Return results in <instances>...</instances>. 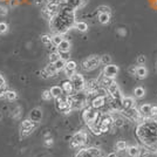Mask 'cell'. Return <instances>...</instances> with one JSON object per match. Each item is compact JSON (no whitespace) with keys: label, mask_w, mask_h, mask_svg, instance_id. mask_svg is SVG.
Returning <instances> with one entry per match:
<instances>
[{"label":"cell","mask_w":157,"mask_h":157,"mask_svg":"<svg viewBox=\"0 0 157 157\" xmlns=\"http://www.w3.org/2000/svg\"><path fill=\"white\" fill-rule=\"evenodd\" d=\"M150 117L151 118H157V105H152V107H151Z\"/></svg>","instance_id":"cell-41"},{"label":"cell","mask_w":157,"mask_h":157,"mask_svg":"<svg viewBox=\"0 0 157 157\" xmlns=\"http://www.w3.org/2000/svg\"><path fill=\"white\" fill-rule=\"evenodd\" d=\"M137 63L140 66H144V63H145V56H143V55L138 56V58H137Z\"/></svg>","instance_id":"cell-43"},{"label":"cell","mask_w":157,"mask_h":157,"mask_svg":"<svg viewBox=\"0 0 157 157\" xmlns=\"http://www.w3.org/2000/svg\"><path fill=\"white\" fill-rule=\"evenodd\" d=\"M0 118H1V114H0Z\"/></svg>","instance_id":"cell-50"},{"label":"cell","mask_w":157,"mask_h":157,"mask_svg":"<svg viewBox=\"0 0 157 157\" xmlns=\"http://www.w3.org/2000/svg\"><path fill=\"white\" fill-rule=\"evenodd\" d=\"M134 95H135V98H142L145 95V89H144L143 87H136L134 89Z\"/></svg>","instance_id":"cell-29"},{"label":"cell","mask_w":157,"mask_h":157,"mask_svg":"<svg viewBox=\"0 0 157 157\" xmlns=\"http://www.w3.org/2000/svg\"><path fill=\"white\" fill-rule=\"evenodd\" d=\"M128 156L129 157H140L141 156V149L136 145H131L128 148Z\"/></svg>","instance_id":"cell-19"},{"label":"cell","mask_w":157,"mask_h":157,"mask_svg":"<svg viewBox=\"0 0 157 157\" xmlns=\"http://www.w3.org/2000/svg\"><path fill=\"white\" fill-rule=\"evenodd\" d=\"M4 98H6L7 101H14V100H17L18 98V94L13 90H6L5 94H4Z\"/></svg>","instance_id":"cell-26"},{"label":"cell","mask_w":157,"mask_h":157,"mask_svg":"<svg viewBox=\"0 0 157 157\" xmlns=\"http://www.w3.org/2000/svg\"><path fill=\"white\" fill-rule=\"evenodd\" d=\"M135 76L137 78H140V80H144V78L148 76V69L144 66H138Z\"/></svg>","instance_id":"cell-17"},{"label":"cell","mask_w":157,"mask_h":157,"mask_svg":"<svg viewBox=\"0 0 157 157\" xmlns=\"http://www.w3.org/2000/svg\"><path fill=\"white\" fill-rule=\"evenodd\" d=\"M85 157H101V150L98 148H87L85 149Z\"/></svg>","instance_id":"cell-15"},{"label":"cell","mask_w":157,"mask_h":157,"mask_svg":"<svg viewBox=\"0 0 157 157\" xmlns=\"http://www.w3.org/2000/svg\"><path fill=\"white\" fill-rule=\"evenodd\" d=\"M100 129H101V132H102V134H105V132H108V131L110 130V125L105 124V123H102V122H101Z\"/></svg>","instance_id":"cell-40"},{"label":"cell","mask_w":157,"mask_h":157,"mask_svg":"<svg viewBox=\"0 0 157 157\" xmlns=\"http://www.w3.org/2000/svg\"><path fill=\"white\" fill-rule=\"evenodd\" d=\"M113 82H114V78H108V76H105V75H103V74H102L101 78L98 80V83H100V86H102V87H105V88H107L108 86H110Z\"/></svg>","instance_id":"cell-20"},{"label":"cell","mask_w":157,"mask_h":157,"mask_svg":"<svg viewBox=\"0 0 157 157\" xmlns=\"http://www.w3.org/2000/svg\"><path fill=\"white\" fill-rule=\"evenodd\" d=\"M103 75L105 76H108V78H116V75L118 74V67L116 65H107L105 67V69H103V72H102Z\"/></svg>","instance_id":"cell-9"},{"label":"cell","mask_w":157,"mask_h":157,"mask_svg":"<svg viewBox=\"0 0 157 157\" xmlns=\"http://www.w3.org/2000/svg\"><path fill=\"white\" fill-rule=\"evenodd\" d=\"M41 15H42V18H44V19L49 20V21H51V20L54 18V15L51 13V11H49L47 7H44V8L41 10Z\"/></svg>","instance_id":"cell-27"},{"label":"cell","mask_w":157,"mask_h":157,"mask_svg":"<svg viewBox=\"0 0 157 157\" xmlns=\"http://www.w3.org/2000/svg\"><path fill=\"white\" fill-rule=\"evenodd\" d=\"M8 31V25L6 22H0V34H4Z\"/></svg>","instance_id":"cell-39"},{"label":"cell","mask_w":157,"mask_h":157,"mask_svg":"<svg viewBox=\"0 0 157 157\" xmlns=\"http://www.w3.org/2000/svg\"><path fill=\"white\" fill-rule=\"evenodd\" d=\"M63 72H65V75L67 78H71L73 75L75 74V72H76V62L73 61V60H68V61L66 62Z\"/></svg>","instance_id":"cell-8"},{"label":"cell","mask_w":157,"mask_h":157,"mask_svg":"<svg viewBox=\"0 0 157 157\" xmlns=\"http://www.w3.org/2000/svg\"><path fill=\"white\" fill-rule=\"evenodd\" d=\"M61 88H62L63 93L67 94V95H71V94H73V92H74V87H73L71 80H65V81H62Z\"/></svg>","instance_id":"cell-13"},{"label":"cell","mask_w":157,"mask_h":157,"mask_svg":"<svg viewBox=\"0 0 157 157\" xmlns=\"http://www.w3.org/2000/svg\"><path fill=\"white\" fill-rule=\"evenodd\" d=\"M155 5L157 6V0H155Z\"/></svg>","instance_id":"cell-49"},{"label":"cell","mask_w":157,"mask_h":157,"mask_svg":"<svg viewBox=\"0 0 157 157\" xmlns=\"http://www.w3.org/2000/svg\"><path fill=\"white\" fill-rule=\"evenodd\" d=\"M66 62H67L66 60H63V59H61V58H60V59L58 60V61H55L53 65L55 66L56 71H58V72H60V71H63V69H65Z\"/></svg>","instance_id":"cell-28"},{"label":"cell","mask_w":157,"mask_h":157,"mask_svg":"<svg viewBox=\"0 0 157 157\" xmlns=\"http://www.w3.org/2000/svg\"><path fill=\"white\" fill-rule=\"evenodd\" d=\"M53 143H54V142H53V140L52 138H47V140H45V147H52L53 145Z\"/></svg>","instance_id":"cell-45"},{"label":"cell","mask_w":157,"mask_h":157,"mask_svg":"<svg viewBox=\"0 0 157 157\" xmlns=\"http://www.w3.org/2000/svg\"><path fill=\"white\" fill-rule=\"evenodd\" d=\"M98 13H111V11H110V8L108 6H105V5H101V6H98Z\"/></svg>","instance_id":"cell-38"},{"label":"cell","mask_w":157,"mask_h":157,"mask_svg":"<svg viewBox=\"0 0 157 157\" xmlns=\"http://www.w3.org/2000/svg\"><path fill=\"white\" fill-rule=\"evenodd\" d=\"M47 4H53V5H58V6H62L65 5L68 0H46Z\"/></svg>","instance_id":"cell-37"},{"label":"cell","mask_w":157,"mask_h":157,"mask_svg":"<svg viewBox=\"0 0 157 157\" xmlns=\"http://www.w3.org/2000/svg\"><path fill=\"white\" fill-rule=\"evenodd\" d=\"M49 90H51V93H52L53 98H59L60 96H62V95L65 94L63 90H62V88H61L60 86H53Z\"/></svg>","instance_id":"cell-18"},{"label":"cell","mask_w":157,"mask_h":157,"mask_svg":"<svg viewBox=\"0 0 157 157\" xmlns=\"http://www.w3.org/2000/svg\"><path fill=\"white\" fill-rule=\"evenodd\" d=\"M44 69L46 71L47 75H48L49 78H51V76H54V75H56V73H58L56 68H55V66L53 65V63H51V62H49V65H47Z\"/></svg>","instance_id":"cell-22"},{"label":"cell","mask_w":157,"mask_h":157,"mask_svg":"<svg viewBox=\"0 0 157 157\" xmlns=\"http://www.w3.org/2000/svg\"><path fill=\"white\" fill-rule=\"evenodd\" d=\"M100 65H101L100 56L92 55V56H89V58H87L86 60H83V62H82V68H83V71H86V72H90V71L96 69Z\"/></svg>","instance_id":"cell-3"},{"label":"cell","mask_w":157,"mask_h":157,"mask_svg":"<svg viewBox=\"0 0 157 157\" xmlns=\"http://www.w3.org/2000/svg\"><path fill=\"white\" fill-rule=\"evenodd\" d=\"M117 33H118V34H120V35H122V36H124L125 34H127V32H125V29H124V28H118Z\"/></svg>","instance_id":"cell-46"},{"label":"cell","mask_w":157,"mask_h":157,"mask_svg":"<svg viewBox=\"0 0 157 157\" xmlns=\"http://www.w3.org/2000/svg\"><path fill=\"white\" fill-rule=\"evenodd\" d=\"M151 107L152 105H149V103H145V105H142L140 107V113L143 117H150V113H151Z\"/></svg>","instance_id":"cell-16"},{"label":"cell","mask_w":157,"mask_h":157,"mask_svg":"<svg viewBox=\"0 0 157 157\" xmlns=\"http://www.w3.org/2000/svg\"><path fill=\"white\" fill-rule=\"evenodd\" d=\"M105 98H103V96H98V95H95V98L92 100V108H94V109H100V108L105 107Z\"/></svg>","instance_id":"cell-11"},{"label":"cell","mask_w":157,"mask_h":157,"mask_svg":"<svg viewBox=\"0 0 157 157\" xmlns=\"http://www.w3.org/2000/svg\"><path fill=\"white\" fill-rule=\"evenodd\" d=\"M38 123H34L32 120H25L21 122L20 124V136L21 137H27L28 135H31L33 131L35 130Z\"/></svg>","instance_id":"cell-2"},{"label":"cell","mask_w":157,"mask_h":157,"mask_svg":"<svg viewBox=\"0 0 157 157\" xmlns=\"http://www.w3.org/2000/svg\"><path fill=\"white\" fill-rule=\"evenodd\" d=\"M7 85H6V80L4 78L2 75H0V98H2L4 96V94L6 92L7 89Z\"/></svg>","instance_id":"cell-25"},{"label":"cell","mask_w":157,"mask_h":157,"mask_svg":"<svg viewBox=\"0 0 157 157\" xmlns=\"http://www.w3.org/2000/svg\"><path fill=\"white\" fill-rule=\"evenodd\" d=\"M98 22L102 25H107L110 21V14L109 13H98Z\"/></svg>","instance_id":"cell-21"},{"label":"cell","mask_w":157,"mask_h":157,"mask_svg":"<svg viewBox=\"0 0 157 157\" xmlns=\"http://www.w3.org/2000/svg\"><path fill=\"white\" fill-rule=\"evenodd\" d=\"M74 25H75V8L68 5L60 6L59 13L49 21V27L52 28L53 32L61 35L68 32L72 27H74Z\"/></svg>","instance_id":"cell-1"},{"label":"cell","mask_w":157,"mask_h":157,"mask_svg":"<svg viewBox=\"0 0 157 157\" xmlns=\"http://www.w3.org/2000/svg\"><path fill=\"white\" fill-rule=\"evenodd\" d=\"M74 28H76L78 32H87L88 31V25L83 21H78V22H75Z\"/></svg>","instance_id":"cell-23"},{"label":"cell","mask_w":157,"mask_h":157,"mask_svg":"<svg viewBox=\"0 0 157 157\" xmlns=\"http://www.w3.org/2000/svg\"><path fill=\"white\" fill-rule=\"evenodd\" d=\"M127 148H128V144H127L125 141H118L117 143H116V150L117 151H123Z\"/></svg>","instance_id":"cell-34"},{"label":"cell","mask_w":157,"mask_h":157,"mask_svg":"<svg viewBox=\"0 0 157 157\" xmlns=\"http://www.w3.org/2000/svg\"><path fill=\"white\" fill-rule=\"evenodd\" d=\"M71 47H72L71 42H69L68 40L63 39V41H62L56 48H58V52L59 53H68V52H71Z\"/></svg>","instance_id":"cell-14"},{"label":"cell","mask_w":157,"mask_h":157,"mask_svg":"<svg viewBox=\"0 0 157 157\" xmlns=\"http://www.w3.org/2000/svg\"><path fill=\"white\" fill-rule=\"evenodd\" d=\"M20 111H21V109H20V107H17V108H15V110H14V113H13V117H14V118H18V117H19Z\"/></svg>","instance_id":"cell-44"},{"label":"cell","mask_w":157,"mask_h":157,"mask_svg":"<svg viewBox=\"0 0 157 157\" xmlns=\"http://www.w3.org/2000/svg\"><path fill=\"white\" fill-rule=\"evenodd\" d=\"M42 118V111L40 108H34L31 110V114H29V120H32L34 123H39Z\"/></svg>","instance_id":"cell-12"},{"label":"cell","mask_w":157,"mask_h":157,"mask_svg":"<svg viewBox=\"0 0 157 157\" xmlns=\"http://www.w3.org/2000/svg\"><path fill=\"white\" fill-rule=\"evenodd\" d=\"M49 62L51 63H54L55 61H58V60L60 59V54H59V52H53V53H51L49 54Z\"/></svg>","instance_id":"cell-35"},{"label":"cell","mask_w":157,"mask_h":157,"mask_svg":"<svg viewBox=\"0 0 157 157\" xmlns=\"http://www.w3.org/2000/svg\"><path fill=\"white\" fill-rule=\"evenodd\" d=\"M69 80L72 81V85H73V87H74V92L75 93L83 92L85 86H86V81H85V78H83V76H82L81 74L75 73L72 78H69Z\"/></svg>","instance_id":"cell-6"},{"label":"cell","mask_w":157,"mask_h":157,"mask_svg":"<svg viewBox=\"0 0 157 157\" xmlns=\"http://www.w3.org/2000/svg\"><path fill=\"white\" fill-rule=\"evenodd\" d=\"M107 90H108V94H109V95H113L114 93H116L117 90H120V87H118L117 83L114 81L110 86H108V87H107Z\"/></svg>","instance_id":"cell-30"},{"label":"cell","mask_w":157,"mask_h":157,"mask_svg":"<svg viewBox=\"0 0 157 157\" xmlns=\"http://www.w3.org/2000/svg\"><path fill=\"white\" fill-rule=\"evenodd\" d=\"M56 109L63 114H69L72 111V107L68 102V95L63 94L62 96L56 98Z\"/></svg>","instance_id":"cell-5"},{"label":"cell","mask_w":157,"mask_h":157,"mask_svg":"<svg viewBox=\"0 0 157 157\" xmlns=\"http://www.w3.org/2000/svg\"><path fill=\"white\" fill-rule=\"evenodd\" d=\"M136 71H137V66H130L129 67V69H128V72H129V74H131V75H136Z\"/></svg>","instance_id":"cell-42"},{"label":"cell","mask_w":157,"mask_h":157,"mask_svg":"<svg viewBox=\"0 0 157 157\" xmlns=\"http://www.w3.org/2000/svg\"><path fill=\"white\" fill-rule=\"evenodd\" d=\"M135 107V100L132 98H122L121 100V108L122 110H129Z\"/></svg>","instance_id":"cell-10"},{"label":"cell","mask_w":157,"mask_h":157,"mask_svg":"<svg viewBox=\"0 0 157 157\" xmlns=\"http://www.w3.org/2000/svg\"><path fill=\"white\" fill-rule=\"evenodd\" d=\"M40 39H41V42H42L44 45H51V44H52V36H51V35H48V34H44V35H41V36H40Z\"/></svg>","instance_id":"cell-32"},{"label":"cell","mask_w":157,"mask_h":157,"mask_svg":"<svg viewBox=\"0 0 157 157\" xmlns=\"http://www.w3.org/2000/svg\"><path fill=\"white\" fill-rule=\"evenodd\" d=\"M113 117H114V125L115 127H123L124 125V120H123V117L122 116H120V115H113Z\"/></svg>","instance_id":"cell-31"},{"label":"cell","mask_w":157,"mask_h":157,"mask_svg":"<svg viewBox=\"0 0 157 157\" xmlns=\"http://www.w3.org/2000/svg\"><path fill=\"white\" fill-rule=\"evenodd\" d=\"M41 98H42V100H45V101H51L53 98V95L52 93H51V90L48 89V90H44V93L41 94Z\"/></svg>","instance_id":"cell-36"},{"label":"cell","mask_w":157,"mask_h":157,"mask_svg":"<svg viewBox=\"0 0 157 157\" xmlns=\"http://www.w3.org/2000/svg\"><path fill=\"white\" fill-rule=\"evenodd\" d=\"M107 157H117V156H116V154H115V152H111V154H109Z\"/></svg>","instance_id":"cell-48"},{"label":"cell","mask_w":157,"mask_h":157,"mask_svg":"<svg viewBox=\"0 0 157 157\" xmlns=\"http://www.w3.org/2000/svg\"><path fill=\"white\" fill-rule=\"evenodd\" d=\"M98 111H96L94 108H86L83 113H82V118L88 125H90L92 123L95 122V120L98 118Z\"/></svg>","instance_id":"cell-7"},{"label":"cell","mask_w":157,"mask_h":157,"mask_svg":"<svg viewBox=\"0 0 157 157\" xmlns=\"http://www.w3.org/2000/svg\"><path fill=\"white\" fill-rule=\"evenodd\" d=\"M63 41V35L61 34H54L52 36V45H54L55 47H58Z\"/></svg>","instance_id":"cell-24"},{"label":"cell","mask_w":157,"mask_h":157,"mask_svg":"<svg viewBox=\"0 0 157 157\" xmlns=\"http://www.w3.org/2000/svg\"><path fill=\"white\" fill-rule=\"evenodd\" d=\"M100 60H101V63L102 65H110L111 62V58L110 55H108V54H105V55H102V56H100Z\"/></svg>","instance_id":"cell-33"},{"label":"cell","mask_w":157,"mask_h":157,"mask_svg":"<svg viewBox=\"0 0 157 157\" xmlns=\"http://www.w3.org/2000/svg\"><path fill=\"white\" fill-rule=\"evenodd\" d=\"M87 140H88V136L85 131H78L76 134H74V136L72 137V141H71V147L76 149V148H80L82 145H85L87 143Z\"/></svg>","instance_id":"cell-4"},{"label":"cell","mask_w":157,"mask_h":157,"mask_svg":"<svg viewBox=\"0 0 157 157\" xmlns=\"http://www.w3.org/2000/svg\"><path fill=\"white\" fill-rule=\"evenodd\" d=\"M7 14V10L5 7H0V15H5Z\"/></svg>","instance_id":"cell-47"}]
</instances>
